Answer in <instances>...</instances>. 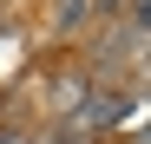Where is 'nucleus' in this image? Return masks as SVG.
I'll list each match as a JSON object with an SVG mask.
<instances>
[{
    "mask_svg": "<svg viewBox=\"0 0 151 144\" xmlns=\"http://www.w3.org/2000/svg\"><path fill=\"white\" fill-rule=\"evenodd\" d=\"M79 13H86V0H59V20H66V26H72Z\"/></svg>",
    "mask_w": 151,
    "mask_h": 144,
    "instance_id": "nucleus-1",
    "label": "nucleus"
}]
</instances>
